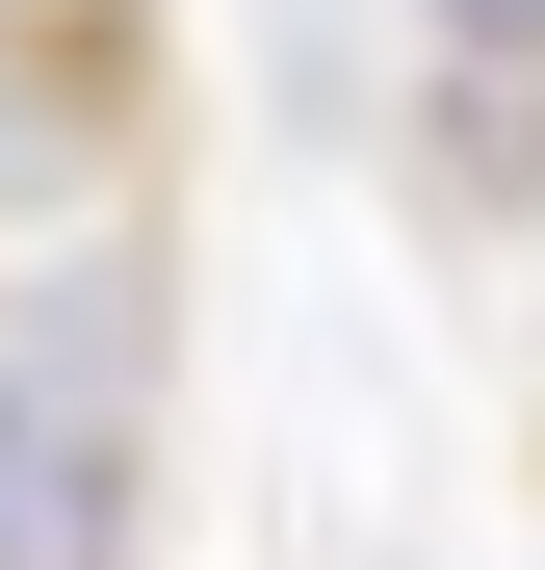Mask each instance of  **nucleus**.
<instances>
[{
    "mask_svg": "<svg viewBox=\"0 0 545 570\" xmlns=\"http://www.w3.org/2000/svg\"><path fill=\"white\" fill-rule=\"evenodd\" d=\"M0 570H130V415L0 363Z\"/></svg>",
    "mask_w": 545,
    "mask_h": 570,
    "instance_id": "1",
    "label": "nucleus"
},
{
    "mask_svg": "<svg viewBox=\"0 0 545 570\" xmlns=\"http://www.w3.org/2000/svg\"><path fill=\"white\" fill-rule=\"evenodd\" d=\"M441 156L545 181V0H441Z\"/></svg>",
    "mask_w": 545,
    "mask_h": 570,
    "instance_id": "2",
    "label": "nucleus"
}]
</instances>
